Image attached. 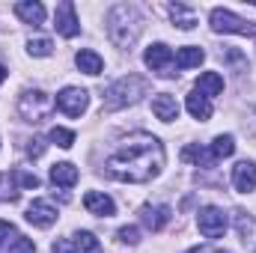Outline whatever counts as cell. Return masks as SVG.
<instances>
[{"label": "cell", "instance_id": "obj_31", "mask_svg": "<svg viewBox=\"0 0 256 253\" xmlns=\"http://www.w3.org/2000/svg\"><path fill=\"white\" fill-rule=\"evenodd\" d=\"M45 146H48L45 137H30V140H27V155H30V158H42Z\"/></svg>", "mask_w": 256, "mask_h": 253}, {"label": "cell", "instance_id": "obj_36", "mask_svg": "<svg viewBox=\"0 0 256 253\" xmlns=\"http://www.w3.org/2000/svg\"><path fill=\"white\" fill-rule=\"evenodd\" d=\"M3 80H6V68L0 66V84H3Z\"/></svg>", "mask_w": 256, "mask_h": 253}, {"label": "cell", "instance_id": "obj_4", "mask_svg": "<svg viewBox=\"0 0 256 253\" xmlns=\"http://www.w3.org/2000/svg\"><path fill=\"white\" fill-rule=\"evenodd\" d=\"M54 108H57V102H54L48 92H42V90H27V92H21V98H18V114H21V120H24V122H33V126L45 122V120L54 114Z\"/></svg>", "mask_w": 256, "mask_h": 253}, {"label": "cell", "instance_id": "obj_19", "mask_svg": "<svg viewBox=\"0 0 256 253\" xmlns=\"http://www.w3.org/2000/svg\"><path fill=\"white\" fill-rule=\"evenodd\" d=\"M182 158H185V161H194L196 167H214L212 149H206V146H200V143H188V146L182 149Z\"/></svg>", "mask_w": 256, "mask_h": 253}, {"label": "cell", "instance_id": "obj_8", "mask_svg": "<svg viewBox=\"0 0 256 253\" xmlns=\"http://www.w3.org/2000/svg\"><path fill=\"white\" fill-rule=\"evenodd\" d=\"M86 104H90V92L80 90V86H66L57 96V108L63 110L66 116H80L86 110Z\"/></svg>", "mask_w": 256, "mask_h": 253}, {"label": "cell", "instance_id": "obj_29", "mask_svg": "<svg viewBox=\"0 0 256 253\" xmlns=\"http://www.w3.org/2000/svg\"><path fill=\"white\" fill-rule=\"evenodd\" d=\"M51 51H54V45H51V39H30L27 42V54L30 57H51Z\"/></svg>", "mask_w": 256, "mask_h": 253}, {"label": "cell", "instance_id": "obj_32", "mask_svg": "<svg viewBox=\"0 0 256 253\" xmlns=\"http://www.w3.org/2000/svg\"><path fill=\"white\" fill-rule=\"evenodd\" d=\"M116 236H120L122 244H137V242H140V230H137V226H122Z\"/></svg>", "mask_w": 256, "mask_h": 253}, {"label": "cell", "instance_id": "obj_30", "mask_svg": "<svg viewBox=\"0 0 256 253\" xmlns=\"http://www.w3.org/2000/svg\"><path fill=\"white\" fill-rule=\"evenodd\" d=\"M236 224H238V236H242V238H248V236L254 232V226H256L254 218H250L244 208H238V212H236Z\"/></svg>", "mask_w": 256, "mask_h": 253}, {"label": "cell", "instance_id": "obj_25", "mask_svg": "<svg viewBox=\"0 0 256 253\" xmlns=\"http://www.w3.org/2000/svg\"><path fill=\"white\" fill-rule=\"evenodd\" d=\"M33 250H36L33 238H27V236H21V232H15V236L6 242V253H33Z\"/></svg>", "mask_w": 256, "mask_h": 253}, {"label": "cell", "instance_id": "obj_6", "mask_svg": "<svg viewBox=\"0 0 256 253\" xmlns=\"http://www.w3.org/2000/svg\"><path fill=\"white\" fill-rule=\"evenodd\" d=\"M143 63L149 66L152 72H158L161 78H173V74H176V57H173V51H170L164 42L149 45V48L143 51Z\"/></svg>", "mask_w": 256, "mask_h": 253}, {"label": "cell", "instance_id": "obj_14", "mask_svg": "<svg viewBox=\"0 0 256 253\" xmlns=\"http://www.w3.org/2000/svg\"><path fill=\"white\" fill-rule=\"evenodd\" d=\"M152 114L161 122H173V120H179V104H176V98L170 92H158L152 98Z\"/></svg>", "mask_w": 256, "mask_h": 253}, {"label": "cell", "instance_id": "obj_27", "mask_svg": "<svg viewBox=\"0 0 256 253\" xmlns=\"http://www.w3.org/2000/svg\"><path fill=\"white\" fill-rule=\"evenodd\" d=\"M0 200H6V202L18 200V185L12 179V173H0Z\"/></svg>", "mask_w": 256, "mask_h": 253}, {"label": "cell", "instance_id": "obj_17", "mask_svg": "<svg viewBox=\"0 0 256 253\" xmlns=\"http://www.w3.org/2000/svg\"><path fill=\"white\" fill-rule=\"evenodd\" d=\"M51 182L60 185V188H74L78 185V167L68 164V161H60L51 167Z\"/></svg>", "mask_w": 256, "mask_h": 253}, {"label": "cell", "instance_id": "obj_33", "mask_svg": "<svg viewBox=\"0 0 256 253\" xmlns=\"http://www.w3.org/2000/svg\"><path fill=\"white\" fill-rule=\"evenodd\" d=\"M51 253H78V248H74V242H72V238H60V242H54Z\"/></svg>", "mask_w": 256, "mask_h": 253}, {"label": "cell", "instance_id": "obj_2", "mask_svg": "<svg viewBox=\"0 0 256 253\" xmlns=\"http://www.w3.org/2000/svg\"><path fill=\"white\" fill-rule=\"evenodd\" d=\"M140 33H143V15H140L137 6H131V3L110 6V12H108V36H110V42L116 48L128 51L140 39Z\"/></svg>", "mask_w": 256, "mask_h": 253}, {"label": "cell", "instance_id": "obj_3", "mask_svg": "<svg viewBox=\"0 0 256 253\" xmlns=\"http://www.w3.org/2000/svg\"><path fill=\"white\" fill-rule=\"evenodd\" d=\"M149 92V80L140 78V74H126L120 80H114L104 92V110H122L137 104L143 96Z\"/></svg>", "mask_w": 256, "mask_h": 253}, {"label": "cell", "instance_id": "obj_26", "mask_svg": "<svg viewBox=\"0 0 256 253\" xmlns=\"http://www.w3.org/2000/svg\"><path fill=\"white\" fill-rule=\"evenodd\" d=\"M12 179H15L18 188H24V190H36L42 185V179L36 173H27V170H12Z\"/></svg>", "mask_w": 256, "mask_h": 253}, {"label": "cell", "instance_id": "obj_34", "mask_svg": "<svg viewBox=\"0 0 256 253\" xmlns=\"http://www.w3.org/2000/svg\"><path fill=\"white\" fill-rule=\"evenodd\" d=\"M15 236V226L9 220H0V248H6V242Z\"/></svg>", "mask_w": 256, "mask_h": 253}, {"label": "cell", "instance_id": "obj_7", "mask_svg": "<svg viewBox=\"0 0 256 253\" xmlns=\"http://www.w3.org/2000/svg\"><path fill=\"white\" fill-rule=\"evenodd\" d=\"M226 214H224V208H218V206H206V208H200V214H196V226H200V232L206 236V238H220L224 232H226Z\"/></svg>", "mask_w": 256, "mask_h": 253}, {"label": "cell", "instance_id": "obj_11", "mask_svg": "<svg viewBox=\"0 0 256 253\" xmlns=\"http://www.w3.org/2000/svg\"><path fill=\"white\" fill-rule=\"evenodd\" d=\"M170 218H173L170 206H152V202H146V206L140 208V224H143L146 230H152V232H161V230L170 224Z\"/></svg>", "mask_w": 256, "mask_h": 253}, {"label": "cell", "instance_id": "obj_9", "mask_svg": "<svg viewBox=\"0 0 256 253\" xmlns=\"http://www.w3.org/2000/svg\"><path fill=\"white\" fill-rule=\"evenodd\" d=\"M54 27H57V33L66 36V39H72V36H78V30H80V24H78V15H74V3H57V9H54Z\"/></svg>", "mask_w": 256, "mask_h": 253}, {"label": "cell", "instance_id": "obj_24", "mask_svg": "<svg viewBox=\"0 0 256 253\" xmlns=\"http://www.w3.org/2000/svg\"><path fill=\"white\" fill-rule=\"evenodd\" d=\"M74 248L78 253H102V244H98V238L92 236V232H86V230H80V232H74Z\"/></svg>", "mask_w": 256, "mask_h": 253}, {"label": "cell", "instance_id": "obj_12", "mask_svg": "<svg viewBox=\"0 0 256 253\" xmlns=\"http://www.w3.org/2000/svg\"><path fill=\"white\" fill-rule=\"evenodd\" d=\"M232 185H236V190H242V194L256 190V164L254 161H238L232 167Z\"/></svg>", "mask_w": 256, "mask_h": 253}, {"label": "cell", "instance_id": "obj_1", "mask_svg": "<svg viewBox=\"0 0 256 253\" xmlns=\"http://www.w3.org/2000/svg\"><path fill=\"white\" fill-rule=\"evenodd\" d=\"M164 143L149 131H134L120 140V146L108 155L104 173L116 182L146 185L164 170Z\"/></svg>", "mask_w": 256, "mask_h": 253}, {"label": "cell", "instance_id": "obj_23", "mask_svg": "<svg viewBox=\"0 0 256 253\" xmlns=\"http://www.w3.org/2000/svg\"><path fill=\"white\" fill-rule=\"evenodd\" d=\"M232 152H236V140H232V134H218V137L212 140V155H214V161L230 158Z\"/></svg>", "mask_w": 256, "mask_h": 253}, {"label": "cell", "instance_id": "obj_10", "mask_svg": "<svg viewBox=\"0 0 256 253\" xmlns=\"http://www.w3.org/2000/svg\"><path fill=\"white\" fill-rule=\"evenodd\" d=\"M33 226H39V230H48L54 220H57V208H54V202H48V200H33L30 206H27V214H24Z\"/></svg>", "mask_w": 256, "mask_h": 253}, {"label": "cell", "instance_id": "obj_22", "mask_svg": "<svg viewBox=\"0 0 256 253\" xmlns=\"http://www.w3.org/2000/svg\"><path fill=\"white\" fill-rule=\"evenodd\" d=\"M185 104H188V114H191L194 120H200V122H206V120L212 116V102H208L206 96H200L196 90L188 96V102H185Z\"/></svg>", "mask_w": 256, "mask_h": 253}, {"label": "cell", "instance_id": "obj_15", "mask_svg": "<svg viewBox=\"0 0 256 253\" xmlns=\"http://www.w3.org/2000/svg\"><path fill=\"white\" fill-rule=\"evenodd\" d=\"M15 15H18L24 24L39 27V24L45 21V6L36 3V0H21V3H15Z\"/></svg>", "mask_w": 256, "mask_h": 253}, {"label": "cell", "instance_id": "obj_5", "mask_svg": "<svg viewBox=\"0 0 256 253\" xmlns=\"http://www.w3.org/2000/svg\"><path fill=\"white\" fill-rule=\"evenodd\" d=\"M208 24H212L214 33H238V36H254L256 39V24L254 21H244L242 15H236V12H230V9H220V6L212 9Z\"/></svg>", "mask_w": 256, "mask_h": 253}, {"label": "cell", "instance_id": "obj_18", "mask_svg": "<svg viewBox=\"0 0 256 253\" xmlns=\"http://www.w3.org/2000/svg\"><path fill=\"white\" fill-rule=\"evenodd\" d=\"M74 63H78V68H80L84 74H102V68H104V60H102L96 51H90V48L78 51V54H74Z\"/></svg>", "mask_w": 256, "mask_h": 253}, {"label": "cell", "instance_id": "obj_28", "mask_svg": "<svg viewBox=\"0 0 256 253\" xmlns=\"http://www.w3.org/2000/svg\"><path fill=\"white\" fill-rule=\"evenodd\" d=\"M48 140H51V143H57L60 149H72V143H74V131L54 126V128H51V134H48Z\"/></svg>", "mask_w": 256, "mask_h": 253}, {"label": "cell", "instance_id": "obj_21", "mask_svg": "<svg viewBox=\"0 0 256 253\" xmlns=\"http://www.w3.org/2000/svg\"><path fill=\"white\" fill-rule=\"evenodd\" d=\"M202 60H206V51L196 45H185L176 51V68H196Z\"/></svg>", "mask_w": 256, "mask_h": 253}, {"label": "cell", "instance_id": "obj_16", "mask_svg": "<svg viewBox=\"0 0 256 253\" xmlns=\"http://www.w3.org/2000/svg\"><path fill=\"white\" fill-rule=\"evenodd\" d=\"M200 96H206V98H212V96H220L224 92V78L218 74V72H202L200 78H196V86H194Z\"/></svg>", "mask_w": 256, "mask_h": 253}, {"label": "cell", "instance_id": "obj_35", "mask_svg": "<svg viewBox=\"0 0 256 253\" xmlns=\"http://www.w3.org/2000/svg\"><path fill=\"white\" fill-rule=\"evenodd\" d=\"M188 253H230V250H224V248H214V244H200V248H191Z\"/></svg>", "mask_w": 256, "mask_h": 253}, {"label": "cell", "instance_id": "obj_13", "mask_svg": "<svg viewBox=\"0 0 256 253\" xmlns=\"http://www.w3.org/2000/svg\"><path fill=\"white\" fill-rule=\"evenodd\" d=\"M84 206H86V212L96 214V218H110V214L116 212V202H114L108 194H102V190H90V194L84 196Z\"/></svg>", "mask_w": 256, "mask_h": 253}, {"label": "cell", "instance_id": "obj_20", "mask_svg": "<svg viewBox=\"0 0 256 253\" xmlns=\"http://www.w3.org/2000/svg\"><path fill=\"white\" fill-rule=\"evenodd\" d=\"M170 18L176 21L179 30H194L196 27V12L185 3H170Z\"/></svg>", "mask_w": 256, "mask_h": 253}]
</instances>
